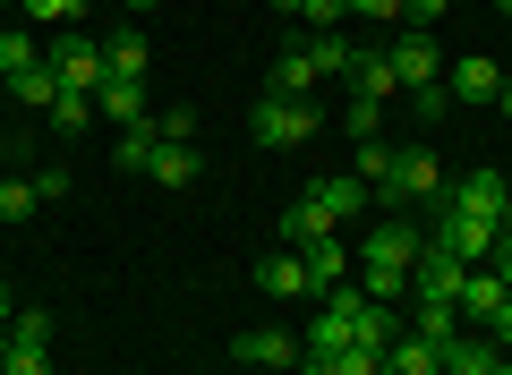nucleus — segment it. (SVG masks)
I'll return each mask as SVG.
<instances>
[{
	"mask_svg": "<svg viewBox=\"0 0 512 375\" xmlns=\"http://www.w3.org/2000/svg\"><path fill=\"white\" fill-rule=\"evenodd\" d=\"M384 60H393V77H402V94H419V86H436V69H444V43L427 35V26H402Z\"/></svg>",
	"mask_w": 512,
	"mask_h": 375,
	"instance_id": "nucleus-7",
	"label": "nucleus"
},
{
	"mask_svg": "<svg viewBox=\"0 0 512 375\" xmlns=\"http://www.w3.org/2000/svg\"><path fill=\"white\" fill-rule=\"evenodd\" d=\"M0 341H9V350H52V316H43V307H18Z\"/></svg>",
	"mask_w": 512,
	"mask_h": 375,
	"instance_id": "nucleus-24",
	"label": "nucleus"
},
{
	"mask_svg": "<svg viewBox=\"0 0 512 375\" xmlns=\"http://www.w3.org/2000/svg\"><path fill=\"white\" fill-rule=\"evenodd\" d=\"M26 18L35 26H77V0H26Z\"/></svg>",
	"mask_w": 512,
	"mask_h": 375,
	"instance_id": "nucleus-35",
	"label": "nucleus"
},
{
	"mask_svg": "<svg viewBox=\"0 0 512 375\" xmlns=\"http://www.w3.org/2000/svg\"><path fill=\"white\" fill-rule=\"evenodd\" d=\"M410 103H419L427 120H453V111H461V103H453V86H444V77H436V86H419V94H410Z\"/></svg>",
	"mask_w": 512,
	"mask_h": 375,
	"instance_id": "nucleus-34",
	"label": "nucleus"
},
{
	"mask_svg": "<svg viewBox=\"0 0 512 375\" xmlns=\"http://www.w3.org/2000/svg\"><path fill=\"white\" fill-rule=\"evenodd\" d=\"M128 9H154V0H128Z\"/></svg>",
	"mask_w": 512,
	"mask_h": 375,
	"instance_id": "nucleus-44",
	"label": "nucleus"
},
{
	"mask_svg": "<svg viewBox=\"0 0 512 375\" xmlns=\"http://www.w3.org/2000/svg\"><path fill=\"white\" fill-rule=\"evenodd\" d=\"M52 69H60V94H103V77H111V69H103V43L77 35V26L52 43Z\"/></svg>",
	"mask_w": 512,
	"mask_h": 375,
	"instance_id": "nucleus-5",
	"label": "nucleus"
},
{
	"mask_svg": "<svg viewBox=\"0 0 512 375\" xmlns=\"http://www.w3.org/2000/svg\"><path fill=\"white\" fill-rule=\"evenodd\" d=\"M410 333H419V341H436V350H444V341L461 333V307H453V299H419V307H410Z\"/></svg>",
	"mask_w": 512,
	"mask_h": 375,
	"instance_id": "nucleus-22",
	"label": "nucleus"
},
{
	"mask_svg": "<svg viewBox=\"0 0 512 375\" xmlns=\"http://www.w3.org/2000/svg\"><path fill=\"white\" fill-rule=\"evenodd\" d=\"M9 103H26V111H52V103H60V69H52V52H43L26 77H9Z\"/></svg>",
	"mask_w": 512,
	"mask_h": 375,
	"instance_id": "nucleus-20",
	"label": "nucleus"
},
{
	"mask_svg": "<svg viewBox=\"0 0 512 375\" xmlns=\"http://www.w3.org/2000/svg\"><path fill=\"white\" fill-rule=\"evenodd\" d=\"M94 120H120V128L154 120V103H146V77H103V94H94Z\"/></svg>",
	"mask_w": 512,
	"mask_h": 375,
	"instance_id": "nucleus-13",
	"label": "nucleus"
},
{
	"mask_svg": "<svg viewBox=\"0 0 512 375\" xmlns=\"http://www.w3.org/2000/svg\"><path fill=\"white\" fill-rule=\"evenodd\" d=\"M316 128H325V111H316V103H291V94H256V111H248V137L274 145V154H282V145H308Z\"/></svg>",
	"mask_w": 512,
	"mask_h": 375,
	"instance_id": "nucleus-3",
	"label": "nucleus"
},
{
	"mask_svg": "<svg viewBox=\"0 0 512 375\" xmlns=\"http://www.w3.org/2000/svg\"><path fill=\"white\" fill-rule=\"evenodd\" d=\"M52 128H60V137L94 128V94H60V103H52Z\"/></svg>",
	"mask_w": 512,
	"mask_h": 375,
	"instance_id": "nucleus-29",
	"label": "nucleus"
},
{
	"mask_svg": "<svg viewBox=\"0 0 512 375\" xmlns=\"http://www.w3.org/2000/svg\"><path fill=\"white\" fill-rule=\"evenodd\" d=\"M495 375H512V358H504V367H495Z\"/></svg>",
	"mask_w": 512,
	"mask_h": 375,
	"instance_id": "nucleus-46",
	"label": "nucleus"
},
{
	"mask_svg": "<svg viewBox=\"0 0 512 375\" xmlns=\"http://www.w3.org/2000/svg\"><path fill=\"white\" fill-rule=\"evenodd\" d=\"M384 188H393V205H436L444 197V171H436L427 145H393V179H384Z\"/></svg>",
	"mask_w": 512,
	"mask_h": 375,
	"instance_id": "nucleus-6",
	"label": "nucleus"
},
{
	"mask_svg": "<svg viewBox=\"0 0 512 375\" xmlns=\"http://www.w3.org/2000/svg\"><path fill=\"white\" fill-rule=\"evenodd\" d=\"M350 18H376V26H402V0H350Z\"/></svg>",
	"mask_w": 512,
	"mask_h": 375,
	"instance_id": "nucleus-37",
	"label": "nucleus"
},
{
	"mask_svg": "<svg viewBox=\"0 0 512 375\" xmlns=\"http://www.w3.org/2000/svg\"><path fill=\"white\" fill-rule=\"evenodd\" d=\"M495 9H504V18H512V0H495Z\"/></svg>",
	"mask_w": 512,
	"mask_h": 375,
	"instance_id": "nucleus-45",
	"label": "nucleus"
},
{
	"mask_svg": "<svg viewBox=\"0 0 512 375\" xmlns=\"http://www.w3.org/2000/svg\"><path fill=\"white\" fill-rule=\"evenodd\" d=\"M504 358L512 350H495L487 333H453V341H444V375H495Z\"/></svg>",
	"mask_w": 512,
	"mask_h": 375,
	"instance_id": "nucleus-15",
	"label": "nucleus"
},
{
	"mask_svg": "<svg viewBox=\"0 0 512 375\" xmlns=\"http://www.w3.org/2000/svg\"><path fill=\"white\" fill-rule=\"evenodd\" d=\"M154 145H163L154 120H137V128H120V154H111V162H120V171H154Z\"/></svg>",
	"mask_w": 512,
	"mask_h": 375,
	"instance_id": "nucleus-26",
	"label": "nucleus"
},
{
	"mask_svg": "<svg viewBox=\"0 0 512 375\" xmlns=\"http://www.w3.org/2000/svg\"><path fill=\"white\" fill-rule=\"evenodd\" d=\"M419 222H376V231H367V248L350 256V265H359V290L367 299H393L402 307L410 299V265H419Z\"/></svg>",
	"mask_w": 512,
	"mask_h": 375,
	"instance_id": "nucleus-1",
	"label": "nucleus"
},
{
	"mask_svg": "<svg viewBox=\"0 0 512 375\" xmlns=\"http://www.w3.org/2000/svg\"><path fill=\"white\" fill-rule=\"evenodd\" d=\"M444 205H453V214L495 222V231H512V179H504V171H470L461 188H444Z\"/></svg>",
	"mask_w": 512,
	"mask_h": 375,
	"instance_id": "nucleus-4",
	"label": "nucleus"
},
{
	"mask_svg": "<svg viewBox=\"0 0 512 375\" xmlns=\"http://www.w3.org/2000/svg\"><path fill=\"white\" fill-rule=\"evenodd\" d=\"M487 265H495V273H504V282H512V231L495 239V256H487Z\"/></svg>",
	"mask_w": 512,
	"mask_h": 375,
	"instance_id": "nucleus-39",
	"label": "nucleus"
},
{
	"mask_svg": "<svg viewBox=\"0 0 512 375\" xmlns=\"http://www.w3.org/2000/svg\"><path fill=\"white\" fill-rule=\"evenodd\" d=\"M333 128H350V137H376V128H384V103H367V94H350V111H342V120H333Z\"/></svg>",
	"mask_w": 512,
	"mask_h": 375,
	"instance_id": "nucleus-30",
	"label": "nucleus"
},
{
	"mask_svg": "<svg viewBox=\"0 0 512 375\" xmlns=\"http://www.w3.org/2000/svg\"><path fill=\"white\" fill-rule=\"evenodd\" d=\"M231 350H239V367H299V341H291V333H265V324L239 333Z\"/></svg>",
	"mask_w": 512,
	"mask_h": 375,
	"instance_id": "nucleus-18",
	"label": "nucleus"
},
{
	"mask_svg": "<svg viewBox=\"0 0 512 375\" xmlns=\"http://www.w3.org/2000/svg\"><path fill=\"white\" fill-rule=\"evenodd\" d=\"M384 367H393V375H444V350H436V341H419V333L402 324V333H393V350H384Z\"/></svg>",
	"mask_w": 512,
	"mask_h": 375,
	"instance_id": "nucleus-19",
	"label": "nucleus"
},
{
	"mask_svg": "<svg viewBox=\"0 0 512 375\" xmlns=\"http://www.w3.org/2000/svg\"><path fill=\"white\" fill-rule=\"evenodd\" d=\"M444 86H453V103H495V94H504V69H495L487 52H461Z\"/></svg>",
	"mask_w": 512,
	"mask_h": 375,
	"instance_id": "nucleus-14",
	"label": "nucleus"
},
{
	"mask_svg": "<svg viewBox=\"0 0 512 375\" xmlns=\"http://www.w3.org/2000/svg\"><path fill=\"white\" fill-rule=\"evenodd\" d=\"M146 60H154V43L137 35V26H120V35L103 43V69H111V77H146Z\"/></svg>",
	"mask_w": 512,
	"mask_h": 375,
	"instance_id": "nucleus-21",
	"label": "nucleus"
},
{
	"mask_svg": "<svg viewBox=\"0 0 512 375\" xmlns=\"http://www.w3.org/2000/svg\"><path fill=\"white\" fill-rule=\"evenodd\" d=\"M316 86H325V69H316V35H299L291 52L274 60V77H265V94H291V103H308Z\"/></svg>",
	"mask_w": 512,
	"mask_h": 375,
	"instance_id": "nucleus-9",
	"label": "nucleus"
},
{
	"mask_svg": "<svg viewBox=\"0 0 512 375\" xmlns=\"http://www.w3.org/2000/svg\"><path fill=\"white\" fill-rule=\"evenodd\" d=\"M350 179L384 188V179H393V145H384V137H367V145H359V171H350Z\"/></svg>",
	"mask_w": 512,
	"mask_h": 375,
	"instance_id": "nucleus-28",
	"label": "nucleus"
},
{
	"mask_svg": "<svg viewBox=\"0 0 512 375\" xmlns=\"http://www.w3.org/2000/svg\"><path fill=\"white\" fill-rule=\"evenodd\" d=\"M248 375H299V367H248Z\"/></svg>",
	"mask_w": 512,
	"mask_h": 375,
	"instance_id": "nucleus-43",
	"label": "nucleus"
},
{
	"mask_svg": "<svg viewBox=\"0 0 512 375\" xmlns=\"http://www.w3.org/2000/svg\"><path fill=\"white\" fill-rule=\"evenodd\" d=\"M256 290H265V299H308V265H299V248L256 256Z\"/></svg>",
	"mask_w": 512,
	"mask_h": 375,
	"instance_id": "nucleus-16",
	"label": "nucleus"
},
{
	"mask_svg": "<svg viewBox=\"0 0 512 375\" xmlns=\"http://www.w3.org/2000/svg\"><path fill=\"white\" fill-rule=\"evenodd\" d=\"M504 290H512V282H504L495 265H470V273H461V299H453V307H461V324H495Z\"/></svg>",
	"mask_w": 512,
	"mask_h": 375,
	"instance_id": "nucleus-12",
	"label": "nucleus"
},
{
	"mask_svg": "<svg viewBox=\"0 0 512 375\" xmlns=\"http://www.w3.org/2000/svg\"><path fill=\"white\" fill-rule=\"evenodd\" d=\"M0 375H52V350H9L0 341Z\"/></svg>",
	"mask_w": 512,
	"mask_h": 375,
	"instance_id": "nucleus-33",
	"label": "nucleus"
},
{
	"mask_svg": "<svg viewBox=\"0 0 512 375\" xmlns=\"http://www.w3.org/2000/svg\"><path fill=\"white\" fill-rule=\"evenodd\" d=\"M154 137H163V145H197V111H154Z\"/></svg>",
	"mask_w": 512,
	"mask_h": 375,
	"instance_id": "nucleus-31",
	"label": "nucleus"
},
{
	"mask_svg": "<svg viewBox=\"0 0 512 375\" xmlns=\"http://www.w3.org/2000/svg\"><path fill=\"white\" fill-rule=\"evenodd\" d=\"M487 341H495V350H512V290H504V307H495V324H487Z\"/></svg>",
	"mask_w": 512,
	"mask_h": 375,
	"instance_id": "nucleus-38",
	"label": "nucleus"
},
{
	"mask_svg": "<svg viewBox=\"0 0 512 375\" xmlns=\"http://www.w3.org/2000/svg\"><path fill=\"white\" fill-rule=\"evenodd\" d=\"M495 239H504L495 222L453 214V205H444V222H436V248H444V256H461V265H487V256H495Z\"/></svg>",
	"mask_w": 512,
	"mask_h": 375,
	"instance_id": "nucleus-8",
	"label": "nucleus"
},
{
	"mask_svg": "<svg viewBox=\"0 0 512 375\" xmlns=\"http://www.w3.org/2000/svg\"><path fill=\"white\" fill-rule=\"evenodd\" d=\"M35 205H43V188H35V179L0 171V222H26V214H35Z\"/></svg>",
	"mask_w": 512,
	"mask_h": 375,
	"instance_id": "nucleus-27",
	"label": "nucleus"
},
{
	"mask_svg": "<svg viewBox=\"0 0 512 375\" xmlns=\"http://www.w3.org/2000/svg\"><path fill=\"white\" fill-rule=\"evenodd\" d=\"M274 9H282V18H299V9H308V0H274Z\"/></svg>",
	"mask_w": 512,
	"mask_h": 375,
	"instance_id": "nucleus-42",
	"label": "nucleus"
},
{
	"mask_svg": "<svg viewBox=\"0 0 512 375\" xmlns=\"http://www.w3.org/2000/svg\"><path fill=\"white\" fill-rule=\"evenodd\" d=\"M350 94H367V103H393V94H402V77H393V60L384 52H350Z\"/></svg>",
	"mask_w": 512,
	"mask_h": 375,
	"instance_id": "nucleus-17",
	"label": "nucleus"
},
{
	"mask_svg": "<svg viewBox=\"0 0 512 375\" xmlns=\"http://www.w3.org/2000/svg\"><path fill=\"white\" fill-rule=\"evenodd\" d=\"M43 60V43L26 35V26H0V86H9V77H26Z\"/></svg>",
	"mask_w": 512,
	"mask_h": 375,
	"instance_id": "nucleus-23",
	"label": "nucleus"
},
{
	"mask_svg": "<svg viewBox=\"0 0 512 375\" xmlns=\"http://www.w3.org/2000/svg\"><path fill=\"white\" fill-rule=\"evenodd\" d=\"M299 18H308V35H342V18H350V0H308V9H299Z\"/></svg>",
	"mask_w": 512,
	"mask_h": 375,
	"instance_id": "nucleus-32",
	"label": "nucleus"
},
{
	"mask_svg": "<svg viewBox=\"0 0 512 375\" xmlns=\"http://www.w3.org/2000/svg\"><path fill=\"white\" fill-rule=\"evenodd\" d=\"M9 316H18V299H9V290H0V333H9Z\"/></svg>",
	"mask_w": 512,
	"mask_h": 375,
	"instance_id": "nucleus-40",
	"label": "nucleus"
},
{
	"mask_svg": "<svg viewBox=\"0 0 512 375\" xmlns=\"http://www.w3.org/2000/svg\"><path fill=\"white\" fill-rule=\"evenodd\" d=\"M495 111H504V120H512V77H504V94H495Z\"/></svg>",
	"mask_w": 512,
	"mask_h": 375,
	"instance_id": "nucleus-41",
	"label": "nucleus"
},
{
	"mask_svg": "<svg viewBox=\"0 0 512 375\" xmlns=\"http://www.w3.org/2000/svg\"><path fill=\"white\" fill-rule=\"evenodd\" d=\"M146 179H163V188H188L197 179V145H154V171Z\"/></svg>",
	"mask_w": 512,
	"mask_h": 375,
	"instance_id": "nucleus-25",
	"label": "nucleus"
},
{
	"mask_svg": "<svg viewBox=\"0 0 512 375\" xmlns=\"http://www.w3.org/2000/svg\"><path fill=\"white\" fill-rule=\"evenodd\" d=\"M316 69L342 77V69H350V43H342V35H316Z\"/></svg>",
	"mask_w": 512,
	"mask_h": 375,
	"instance_id": "nucleus-36",
	"label": "nucleus"
},
{
	"mask_svg": "<svg viewBox=\"0 0 512 375\" xmlns=\"http://www.w3.org/2000/svg\"><path fill=\"white\" fill-rule=\"evenodd\" d=\"M461 273H470V265H461V256H444L436 239H427L419 265H410V299H461Z\"/></svg>",
	"mask_w": 512,
	"mask_h": 375,
	"instance_id": "nucleus-11",
	"label": "nucleus"
},
{
	"mask_svg": "<svg viewBox=\"0 0 512 375\" xmlns=\"http://www.w3.org/2000/svg\"><path fill=\"white\" fill-rule=\"evenodd\" d=\"M350 256H359V248H342V231H325V239L299 248V265H308V299H325V290L350 282Z\"/></svg>",
	"mask_w": 512,
	"mask_h": 375,
	"instance_id": "nucleus-10",
	"label": "nucleus"
},
{
	"mask_svg": "<svg viewBox=\"0 0 512 375\" xmlns=\"http://www.w3.org/2000/svg\"><path fill=\"white\" fill-rule=\"evenodd\" d=\"M367 197H376V188H367V179H308V197H299L291 214H282V248H308V239L342 231V222L359 214Z\"/></svg>",
	"mask_w": 512,
	"mask_h": 375,
	"instance_id": "nucleus-2",
	"label": "nucleus"
}]
</instances>
